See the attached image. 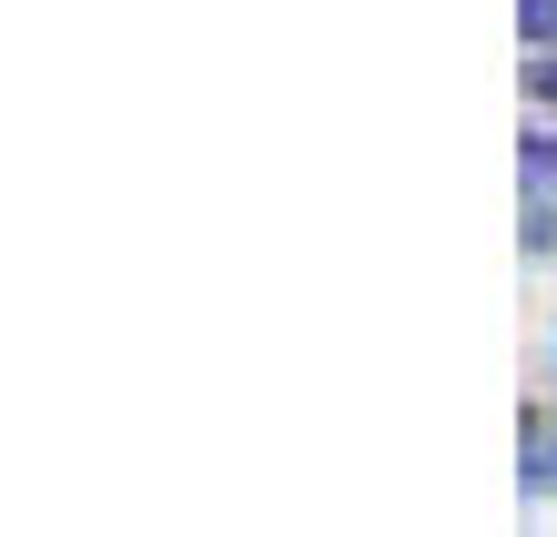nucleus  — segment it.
Returning <instances> with one entry per match:
<instances>
[{"label":"nucleus","mask_w":557,"mask_h":537,"mask_svg":"<svg viewBox=\"0 0 557 537\" xmlns=\"http://www.w3.org/2000/svg\"><path fill=\"white\" fill-rule=\"evenodd\" d=\"M528 487L557 497V416H528Z\"/></svg>","instance_id":"obj_1"},{"label":"nucleus","mask_w":557,"mask_h":537,"mask_svg":"<svg viewBox=\"0 0 557 537\" xmlns=\"http://www.w3.org/2000/svg\"><path fill=\"white\" fill-rule=\"evenodd\" d=\"M517 30H528V41H557V0H517Z\"/></svg>","instance_id":"obj_2"},{"label":"nucleus","mask_w":557,"mask_h":537,"mask_svg":"<svg viewBox=\"0 0 557 537\" xmlns=\"http://www.w3.org/2000/svg\"><path fill=\"white\" fill-rule=\"evenodd\" d=\"M528 183H557V132H537V143H528Z\"/></svg>","instance_id":"obj_3"},{"label":"nucleus","mask_w":557,"mask_h":537,"mask_svg":"<svg viewBox=\"0 0 557 537\" xmlns=\"http://www.w3.org/2000/svg\"><path fill=\"white\" fill-rule=\"evenodd\" d=\"M537 91H547V102H557V61H537Z\"/></svg>","instance_id":"obj_4"}]
</instances>
